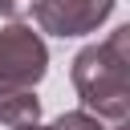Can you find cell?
<instances>
[{
    "instance_id": "5",
    "label": "cell",
    "mask_w": 130,
    "mask_h": 130,
    "mask_svg": "<svg viewBox=\"0 0 130 130\" xmlns=\"http://www.w3.org/2000/svg\"><path fill=\"white\" fill-rule=\"evenodd\" d=\"M49 130H106V126H102V118H93L85 110H65Z\"/></svg>"
},
{
    "instance_id": "2",
    "label": "cell",
    "mask_w": 130,
    "mask_h": 130,
    "mask_svg": "<svg viewBox=\"0 0 130 130\" xmlns=\"http://www.w3.org/2000/svg\"><path fill=\"white\" fill-rule=\"evenodd\" d=\"M45 73H49V49L41 32H32L20 20L0 28V98L32 89Z\"/></svg>"
},
{
    "instance_id": "8",
    "label": "cell",
    "mask_w": 130,
    "mask_h": 130,
    "mask_svg": "<svg viewBox=\"0 0 130 130\" xmlns=\"http://www.w3.org/2000/svg\"><path fill=\"white\" fill-rule=\"evenodd\" d=\"M118 130H126V122H118Z\"/></svg>"
},
{
    "instance_id": "4",
    "label": "cell",
    "mask_w": 130,
    "mask_h": 130,
    "mask_svg": "<svg viewBox=\"0 0 130 130\" xmlns=\"http://www.w3.org/2000/svg\"><path fill=\"white\" fill-rule=\"evenodd\" d=\"M41 118V98L32 89H20V93H4L0 98V126H28Z\"/></svg>"
},
{
    "instance_id": "1",
    "label": "cell",
    "mask_w": 130,
    "mask_h": 130,
    "mask_svg": "<svg viewBox=\"0 0 130 130\" xmlns=\"http://www.w3.org/2000/svg\"><path fill=\"white\" fill-rule=\"evenodd\" d=\"M69 77L85 114L102 122H126L130 114V24H118L102 45H85L69 65Z\"/></svg>"
},
{
    "instance_id": "7",
    "label": "cell",
    "mask_w": 130,
    "mask_h": 130,
    "mask_svg": "<svg viewBox=\"0 0 130 130\" xmlns=\"http://www.w3.org/2000/svg\"><path fill=\"white\" fill-rule=\"evenodd\" d=\"M12 130H49V126H41V122H28V126H12Z\"/></svg>"
},
{
    "instance_id": "6",
    "label": "cell",
    "mask_w": 130,
    "mask_h": 130,
    "mask_svg": "<svg viewBox=\"0 0 130 130\" xmlns=\"http://www.w3.org/2000/svg\"><path fill=\"white\" fill-rule=\"evenodd\" d=\"M32 4H37V0H0V16H8V20H20L24 12H32Z\"/></svg>"
},
{
    "instance_id": "3",
    "label": "cell",
    "mask_w": 130,
    "mask_h": 130,
    "mask_svg": "<svg viewBox=\"0 0 130 130\" xmlns=\"http://www.w3.org/2000/svg\"><path fill=\"white\" fill-rule=\"evenodd\" d=\"M118 0H37L32 4V16L41 24V32L49 37H85V32H98L110 12H114Z\"/></svg>"
}]
</instances>
